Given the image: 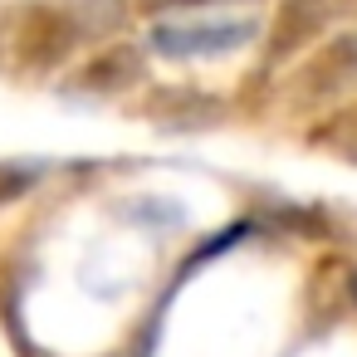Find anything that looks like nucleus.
<instances>
[{
    "label": "nucleus",
    "instance_id": "nucleus-7",
    "mask_svg": "<svg viewBox=\"0 0 357 357\" xmlns=\"http://www.w3.org/2000/svg\"><path fill=\"white\" fill-rule=\"evenodd\" d=\"M347 298H352V303H357V269H352V274H347Z\"/></svg>",
    "mask_w": 357,
    "mask_h": 357
},
{
    "label": "nucleus",
    "instance_id": "nucleus-4",
    "mask_svg": "<svg viewBox=\"0 0 357 357\" xmlns=\"http://www.w3.org/2000/svg\"><path fill=\"white\" fill-rule=\"evenodd\" d=\"M137 74H142V59H137V50H128V45H113V50L93 54V59L79 69L74 89H79V93H118V89L137 84Z\"/></svg>",
    "mask_w": 357,
    "mask_h": 357
},
{
    "label": "nucleus",
    "instance_id": "nucleus-2",
    "mask_svg": "<svg viewBox=\"0 0 357 357\" xmlns=\"http://www.w3.org/2000/svg\"><path fill=\"white\" fill-rule=\"evenodd\" d=\"M84 40V25L59 10V6H35L20 30H15V59L30 64V69H54L74 54V45Z\"/></svg>",
    "mask_w": 357,
    "mask_h": 357
},
{
    "label": "nucleus",
    "instance_id": "nucleus-8",
    "mask_svg": "<svg viewBox=\"0 0 357 357\" xmlns=\"http://www.w3.org/2000/svg\"><path fill=\"white\" fill-rule=\"evenodd\" d=\"M157 6H206V0H157Z\"/></svg>",
    "mask_w": 357,
    "mask_h": 357
},
{
    "label": "nucleus",
    "instance_id": "nucleus-5",
    "mask_svg": "<svg viewBox=\"0 0 357 357\" xmlns=\"http://www.w3.org/2000/svg\"><path fill=\"white\" fill-rule=\"evenodd\" d=\"M328 20V0H284V10L274 20V40H269V54H294L308 35H318Z\"/></svg>",
    "mask_w": 357,
    "mask_h": 357
},
{
    "label": "nucleus",
    "instance_id": "nucleus-6",
    "mask_svg": "<svg viewBox=\"0 0 357 357\" xmlns=\"http://www.w3.org/2000/svg\"><path fill=\"white\" fill-rule=\"evenodd\" d=\"M30 181H35V172H10V167H0V201H6V196H20Z\"/></svg>",
    "mask_w": 357,
    "mask_h": 357
},
{
    "label": "nucleus",
    "instance_id": "nucleus-3",
    "mask_svg": "<svg viewBox=\"0 0 357 357\" xmlns=\"http://www.w3.org/2000/svg\"><path fill=\"white\" fill-rule=\"evenodd\" d=\"M357 84V30L333 35L323 50H313L303 59V69L294 74V93L298 98H328Z\"/></svg>",
    "mask_w": 357,
    "mask_h": 357
},
{
    "label": "nucleus",
    "instance_id": "nucleus-1",
    "mask_svg": "<svg viewBox=\"0 0 357 357\" xmlns=\"http://www.w3.org/2000/svg\"><path fill=\"white\" fill-rule=\"evenodd\" d=\"M250 40H255V20H181L152 30V50L162 59H215Z\"/></svg>",
    "mask_w": 357,
    "mask_h": 357
}]
</instances>
